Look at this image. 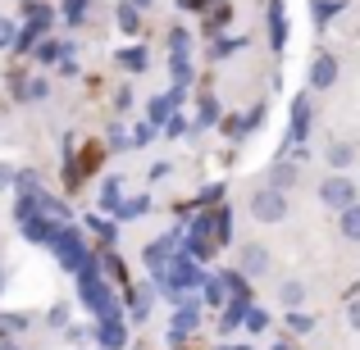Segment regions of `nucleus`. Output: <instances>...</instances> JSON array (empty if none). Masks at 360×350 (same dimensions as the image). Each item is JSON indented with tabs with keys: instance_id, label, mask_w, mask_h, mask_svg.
<instances>
[{
	"instance_id": "obj_1",
	"label": "nucleus",
	"mask_w": 360,
	"mask_h": 350,
	"mask_svg": "<svg viewBox=\"0 0 360 350\" xmlns=\"http://www.w3.org/2000/svg\"><path fill=\"white\" fill-rule=\"evenodd\" d=\"M78 278H82V300H87L91 314H96V318H119L115 314V296H110V287L101 282V273L91 269V264H82Z\"/></svg>"
},
{
	"instance_id": "obj_2",
	"label": "nucleus",
	"mask_w": 360,
	"mask_h": 350,
	"mask_svg": "<svg viewBox=\"0 0 360 350\" xmlns=\"http://www.w3.org/2000/svg\"><path fill=\"white\" fill-rule=\"evenodd\" d=\"M150 269H155V273H165L160 282H165V291H174V296H178V291H187L192 282H201V269H196V260H192V255H174V260L150 264Z\"/></svg>"
},
{
	"instance_id": "obj_3",
	"label": "nucleus",
	"mask_w": 360,
	"mask_h": 350,
	"mask_svg": "<svg viewBox=\"0 0 360 350\" xmlns=\"http://www.w3.org/2000/svg\"><path fill=\"white\" fill-rule=\"evenodd\" d=\"M51 245H55V255H60V264H64V269H73V273H78L82 264H91V260H87V250H82V241H78V232L64 228V223L51 232Z\"/></svg>"
},
{
	"instance_id": "obj_4",
	"label": "nucleus",
	"mask_w": 360,
	"mask_h": 350,
	"mask_svg": "<svg viewBox=\"0 0 360 350\" xmlns=\"http://www.w3.org/2000/svg\"><path fill=\"white\" fill-rule=\"evenodd\" d=\"M251 214H255L260 223H283V219H288V201H283L278 187H264V191H255Z\"/></svg>"
},
{
	"instance_id": "obj_5",
	"label": "nucleus",
	"mask_w": 360,
	"mask_h": 350,
	"mask_svg": "<svg viewBox=\"0 0 360 350\" xmlns=\"http://www.w3.org/2000/svg\"><path fill=\"white\" fill-rule=\"evenodd\" d=\"M319 201L333 205V210H347V205H356V182L352 177H328V182L319 187Z\"/></svg>"
},
{
	"instance_id": "obj_6",
	"label": "nucleus",
	"mask_w": 360,
	"mask_h": 350,
	"mask_svg": "<svg viewBox=\"0 0 360 350\" xmlns=\"http://www.w3.org/2000/svg\"><path fill=\"white\" fill-rule=\"evenodd\" d=\"M333 82H338V60H333V55H315V64H310V87H315V91H324V87H333Z\"/></svg>"
},
{
	"instance_id": "obj_7",
	"label": "nucleus",
	"mask_w": 360,
	"mask_h": 350,
	"mask_svg": "<svg viewBox=\"0 0 360 350\" xmlns=\"http://www.w3.org/2000/svg\"><path fill=\"white\" fill-rule=\"evenodd\" d=\"M96 337H101V350H123V346H128V332H123L119 318H101Z\"/></svg>"
},
{
	"instance_id": "obj_8",
	"label": "nucleus",
	"mask_w": 360,
	"mask_h": 350,
	"mask_svg": "<svg viewBox=\"0 0 360 350\" xmlns=\"http://www.w3.org/2000/svg\"><path fill=\"white\" fill-rule=\"evenodd\" d=\"M196 318H201V314H196V305H192V300H183V309H178L174 323H169V342H183V337L196 328Z\"/></svg>"
},
{
	"instance_id": "obj_9",
	"label": "nucleus",
	"mask_w": 360,
	"mask_h": 350,
	"mask_svg": "<svg viewBox=\"0 0 360 350\" xmlns=\"http://www.w3.org/2000/svg\"><path fill=\"white\" fill-rule=\"evenodd\" d=\"M310 132V96H297L292 100V141H301Z\"/></svg>"
},
{
	"instance_id": "obj_10",
	"label": "nucleus",
	"mask_w": 360,
	"mask_h": 350,
	"mask_svg": "<svg viewBox=\"0 0 360 350\" xmlns=\"http://www.w3.org/2000/svg\"><path fill=\"white\" fill-rule=\"evenodd\" d=\"M242 269H246V278H260V273L269 269V250H264V245H246L242 250Z\"/></svg>"
},
{
	"instance_id": "obj_11",
	"label": "nucleus",
	"mask_w": 360,
	"mask_h": 350,
	"mask_svg": "<svg viewBox=\"0 0 360 350\" xmlns=\"http://www.w3.org/2000/svg\"><path fill=\"white\" fill-rule=\"evenodd\" d=\"M269 36H274V51H283V41H288V18H283V0H274V9H269Z\"/></svg>"
},
{
	"instance_id": "obj_12",
	"label": "nucleus",
	"mask_w": 360,
	"mask_h": 350,
	"mask_svg": "<svg viewBox=\"0 0 360 350\" xmlns=\"http://www.w3.org/2000/svg\"><path fill=\"white\" fill-rule=\"evenodd\" d=\"M342 9H347V0H315V9H310V14H315V27H328Z\"/></svg>"
},
{
	"instance_id": "obj_13",
	"label": "nucleus",
	"mask_w": 360,
	"mask_h": 350,
	"mask_svg": "<svg viewBox=\"0 0 360 350\" xmlns=\"http://www.w3.org/2000/svg\"><path fill=\"white\" fill-rule=\"evenodd\" d=\"M338 214H342V219H338L342 223V236L347 241H360V205H347V210H338Z\"/></svg>"
},
{
	"instance_id": "obj_14",
	"label": "nucleus",
	"mask_w": 360,
	"mask_h": 350,
	"mask_svg": "<svg viewBox=\"0 0 360 350\" xmlns=\"http://www.w3.org/2000/svg\"><path fill=\"white\" fill-rule=\"evenodd\" d=\"M119 201H123V182L119 177H105V182H101V205H105V210H119Z\"/></svg>"
},
{
	"instance_id": "obj_15",
	"label": "nucleus",
	"mask_w": 360,
	"mask_h": 350,
	"mask_svg": "<svg viewBox=\"0 0 360 350\" xmlns=\"http://www.w3.org/2000/svg\"><path fill=\"white\" fill-rule=\"evenodd\" d=\"M283 305L301 309V305H306V287H301V282H283Z\"/></svg>"
},
{
	"instance_id": "obj_16",
	"label": "nucleus",
	"mask_w": 360,
	"mask_h": 350,
	"mask_svg": "<svg viewBox=\"0 0 360 350\" xmlns=\"http://www.w3.org/2000/svg\"><path fill=\"white\" fill-rule=\"evenodd\" d=\"M60 55H69V46H60V41H41L37 46V60L41 64H60Z\"/></svg>"
},
{
	"instance_id": "obj_17",
	"label": "nucleus",
	"mask_w": 360,
	"mask_h": 350,
	"mask_svg": "<svg viewBox=\"0 0 360 350\" xmlns=\"http://www.w3.org/2000/svg\"><path fill=\"white\" fill-rule=\"evenodd\" d=\"M352 159H356V150L347 146V141H338V146L328 150V164H333V168H347V164H352Z\"/></svg>"
},
{
	"instance_id": "obj_18",
	"label": "nucleus",
	"mask_w": 360,
	"mask_h": 350,
	"mask_svg": "<svg viewBox=\"0 0 360 350\" xmlns=\"http://www.w3.org/2000/svg\"><path fill=\"white\" fill-rule=\"evenodd\" d=\"M5 332H27V314H0V337Z\"/></svg>"
},
{
	"instance_id": "obj_19",
	"label": "nucleus",
	"mask_w": 360,
	"mask_h": 350,
	"mask_svg": "<svg viewBox=\"0 0 360 350\" xmlns=\"http://www.w3.org/2000/svg\"><path fill=\"white\" fill-rule=\"evenodd\" d=\"M119 64H123V69H146V51H141V46H137V51H119Z\"/></svg>"
},
{
	"instance_id": "obj_20",
	"label": "nucleus",
	"mask_w": 360,
	"mask_h": 350,
	"mask_svg": "<svg viewBox=\"0 0 360 350\" xmlns=\"http://www.w3.org/2000/svg\"><path fill=\"white\" fill-rule=\"evenodd\" d=\"M146 210H150L146 196H137V201H119V214H123V219H137V214H146Z\"/></svg>"
},
{
	"instance_id": "obj_21",
	"label": "nucleus",
	"mask_w": 360,
	"mask_h": 350,
	"mask_svg": "<svg viewBox=\"0 0 360 350\" xmlns=\"http://www.w3.org/2000/svg\"><path fill=\"white\" fill-rule=\"evenodd\" d=\"M201 291H205V300H210V305H224V282L219 278H201Z\"/></svg>"
},
{
	"instance_id": "obj_22",
	"label": "nucleus",
	"mask_w": 360,
	"mask_h": 350,
	"mask_svg": "<svg viewBox=\"0 0 360 350\" xmlns=\"http://www.w3.org/2000/svg\"><path fill=\"white\" fill-rule=\"evenodd\" d=\"M292 182H297V168L292 164H274V187L283 191V187H292Z\"/></svg>"
},
{
	"instance_id": "obj_23",
	"label": "nucleus",
	"mask_w": 360,
	"mask_h": 350,
	"mask_svg": "<svg viewBox=\"0 0 360 350\" xmlns=\"http://www.w3.org/2000/svg\"><path fill=\"white\" fill-rule=\"evenodd\" d=\"M169 114H174V100H169V96H155V100H150V119H155V123H165Z\"/></svg>"
},
{
	"instance_id": "obj_24",
	"label": "nucleus",
	"mask_w": 360,
	"mask_h": 350,
	"mask_svg": "<svg viewBox=\"0 0 360 350\" xmlns=\"http://www.w3.org/2000/svg\"><path fill=\"white\" fill-rule=\"evenodd\" d=\"M224 291H233V296H251V291H246V278H242V273H224Z\"/></svg>"
},
{
	"instance_id": "obj_25",
	"label": "nucleus",
	"mask_w": 360,
	"mask_h": 350,
	"mask_svg": "<svg viewBox=\"0 0 360 350\" xmlns=\"http://www.w3.org/2000/svg\"><path fill=\"white\" fill-rule=\"evenodd\" d=\"M87 228H96V236H101V241H115V223H105L101 214H91V219H87Z\"/></svg>"
},
{
	"instance_id": "obj_26",
	"label": "nucleus",
	"mask_w": 360,
	"mask_h": 350,
	"mask_svg": "<svg viewBox=\"0 0 360 350\" xmlns=\"http://www.w3.org/2000/svg\"><path fill=\"white\" fill-rule=\"evenodd\" d=\"M246 328H251V332H264V323H269V314H264V309H246Z\"/></svg>"
},
{
	"instance_id": "obj_27",
	"label": "nucleus",
	"mask_w": 360,
	"mask_h": 350,
	"mask_svg": "<svg viewBox=\"0 0 360 350\" xmlns=\"http://www.w3.org/2000/svg\"><path fill=\"white\" fill-rule=\"evenodd\" d=\"M46 96V82L37 78V82H27V87H18V100H41Z\"/></svg>"
},
{
	"instance_id": "obj_28",
	"label": "nucleus",
	"mask_w": 360,
	"mask_h": 350,
	"mask_svg": "<svg viewBox=\"0 0 360 350\" xmlns=\"http://www.w3.org/2000/svg\"><path fill=\"white\" fill-rule=\"evenodd\" d=\"M214 123H219V105L205 96V105H201V128H214Z\"/></svg>"
},
{
	"instance_id": "obj_29",
	"label": "nucleus",
	"mask_w": 360,
	"mask_h": 350,
	"mask_svg": "<svg viewBox=\"0 0 360 350\" xmlns=\"http://www.w3.org/2000/svg\"><path fill=\"white\" fill-rule=\"evenodd\" d=\"M119 27H123V32H137V9H132V5L119 9Z\"/></svg>"
},
{
	"instance_id": "obj_30",
	"label": "nucleus",
	"mask_w": 360,
	"mask_h": 350,
	"mask_svg": "<svg viewBox=\"0 0 360 350\" xmlns=\"http://www.w3.org/2000/svg\"><path fill=\"white\" fill-rule=\"evenodd\" d=\"M169 51H174V55H187V32H183V27H174V32H169Z\"/></svg>"
},
{
	"instance_id": "obj_31",
	"label": "nucleus",
	"mask_w": 360,
	"mask_h": 350,
	"mask_svg": "<svg viewBox=\"0 0 360 350\" xmlns=\"http://www.w3.org/2000/svg\"><path fill=\"white\" fill-rule=\"evenodd\" d=\"M14 32H18V27L9 23V18H0V51H9V46H14Z\"/></svg>"
},
{
	"instance_id": "obj_32",
	"label": "nucleus",
	"mask_w": 360,
	"mask_h": 350,
	"mask_svg": "<svg viewBox=\"0 0 360 350\" xmlns=\"http://www.w3.org/2000/svg\"><path fill=\"white\" fill-rule=\"evenodd\" d=\"M82 9H87V0H64V18H69V23H78Z\"/></svg>"
},
{
	"instance_id": "obj_33",
	"label": "nucleus",
	"mask_w": 360,
	"mask_h": 350,
	"mask_svg": "<svg viewBox=\"0 0 360 350\" xmlns=\"http://www.w3.org/2000/svg\"><path fill=\"white\" fill-rule=\"evenodd\" d=\"M150 137H155V128H150V123H137V128H132V141H137V146H146Z\"/></svg>"
},
{
	"instance_id": "obj_34",
	"label": "nucleus",
	"mask_w": 360,
	"mask_h": 350,
	"mask_svg": "<svg viewBox=\"0 0 360 350\" xmlns=\"http://www.w3.org/2000/svg\"><path fill=\"white\" fill-rule=\"evenodd\" d=\"M165 132H169V137H183V132H187V123L174 114V119H165Z\"/></svg>"
},
{
	"instance_id": "obj_35",
	"label": "nucleus",
	"mask_w": 360,
	"mask_h": 350,
	"mask_svg": "<svg viewBox=\"0 0 360 350\" xmlns=\"http://www.w3.org/2000/svg\"><path fill=\"white\" fill-rule=\"evenodd\" d=\"M51 323H55V328L69 323V305H55V309H51Z\"/></svg>"
},
{
	"instance_id": "obj_36",
	"label": "nucleus",
	"mask_w": 360,
	"mask_h": 350,
	"mask_svg": "<svg viewBox=\"0 0 360 350\" xmlns=\"http://www.w3.org/2000/svg\"><path fill=\"white\" fill-rule=\"evenodd\" d=\"M14 177H18V173H14V168H9V164H0V191H5V187H9V182H14Z\"/></svg>"
},
{
	"instance_id": "obj_37",
	"label": "nucleus",
	"mask_w": 360,
	"mask_h": 350,
	"mask_svg": "<svg viewBox=\"0 0 360 350\" xmlns=\"http://www.w3.org/2000/svg\"><path fill=\"white\" fill-rule=\"evenodd\" d=\"M292 328H297V332H310V328H315V323H310L306 314H292Z\"/></svg>"
},
{
	"instance_id": "obj_38",
	"label": "nucleus",
	"mask_w": 360,
	"mask_h": 350,
	"mask_svg": "<svg viewBox=\"0 0 360 350\" xmlns=\"http://www.w3.org/2000/svg\"><path fill=\"white\" fill-rule=\"evenodd\" d=\"M347 318H352V328L360 332V300H352V309H347Z\"/></svg>"
},
{
	"instance_id": "obj_39",
	"label": "nucleus",
	"mask_w": 360,
	"mask_h": 350,
	"mask_svg": "<svg viewBox=\"0 0 360 350\" xmlns=\"http://www.w3.org/2000/svg\"><path fill=\"white\" fill-rule=\"evenodd\" d=\"M0 350H18V346H9V342H0Z\"/></svg>"
},
{
	"instance_id": "obj_40",
	"label": "nucleus",
	"mask_w": 360,
	"mask_h": 350,
	"mask_svg": "<svg viewBox=\"0 0 360 350\" xmlns=\"http://www.w3.org/2000/svg\"><path fill=\"white\" fill-rule=\"evenodd\" d=\"M274 350H292V346H288V342H278V346H274Z\"/></svg>"
},
{
	"instance_id": "obj_41",
	"label": "nucleus",
	"mask_w": 360,
	"mask_h": 350,
	"mask_svg": "<svg viewBox=\"0 0 360 350\" xmlns=\"http://www.w3.org/2000/svg\"><path fill=\"white\" fill-rule=\"evenodd\" d=\"M0 291H5V269H0Z\"/></svg>"
},
{
	"instance_id": "obj_42",
	"label": "nucleus",
	"mask_w": 360,
	"mask_h": 350,
	"mask_svg": "<svg viewBox=\"0 0 360 350\" xmlns=\"http://www.w3.org/2000/svg\"><path fill=\"white\" fill-rule=\"evenodd\" d=\"M132 5H150V0H132Z\"/></svg>"
}]
</instances>
